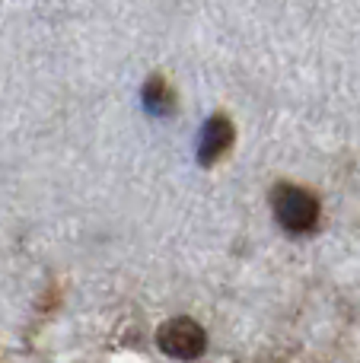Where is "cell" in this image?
<instances>
[{
    "label": "cell",
    "mask_w": 360,
    "mask_h": 363,
    "mask_svg": "<svg viewBox=\"0 0 360 363\" xmlns=\"http://www.w3.org/2000/svg\"><path fill=\"white\" fill-rule=\"evenodd\" d=\"M271 207H274V217L284 230L291 233H310L313 226L319 223V198L306 188H297V185H281L274 188L271 194Z\"/></svg>",
    "instance_id": "6da1fadb"
},
{
    "label": "cell",
    "mask_w": 360,
    "mask_h": 363,
    "mask_svg": "<svg viewBox=\"0 0 360 363\" xmlns=\"http://www.w3.org/2000/svg\"><path fill=\"white\" fill-rule=\"evenodd\" d=\"M157 345H159V351L176 360H195L208 347V335H204V328L195 319L179 315V319L163 322V328L157 332Z\"/></svg>",
    "instance_id": "7a4b0ae2"
},
{
    "label": "cell",
    "mask_w": 360,
    "mask_h": 363,
    "mask_svg": "<svg viewBox=\"0 0 360 363\" xmlns=\"http://www.w3.org/2000/svg\"><path fill=\"white\" fill-rule=\"evenodd\" d=\"M233 121L227 115H210L208 125L201 128V140H198V163L201 166H214L223 153L233 147Z\"/></svg>",
    "instance_id": "3957f363"
},
{
    "label": "cell",
    "mask_w": 360,
    "mask_h": 363,
    "mask_svg": "<svg viewBox=\"0 0 360 363\" xmlns=\"http://www.w3.org/2000/svg\"><path fill=\"white\" fill-rule=\"evenodd\" d=\"M140 99H144L147 112H153V115H166L172 108V93H169V86H166L163 77H150Z\"/></svg>",
    "instance_id": "277c9868"
}]
</instances>
